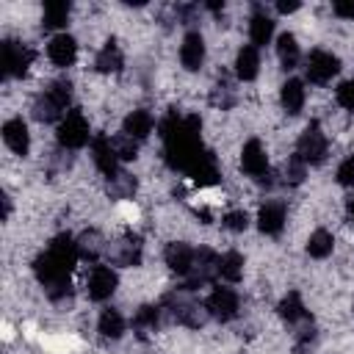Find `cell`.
<instances>
[{"label":"cell","mask_w":354,"mask_h":354,"mask_svg":"<svg viewBox=\"0 0 354 354\" xmlns=\"http://www.w3.org/2000/svg\"><path fill=\"white\" fill-rule=\"evenodd\" d=\"M80 260L77 254V241L72 235H58L50 241L44 254L36 260V277L47 288L53 299H64L69 293V271Z\"/></svg>","instance_id":"6da1fadb"},{"label":"cell","mask_w":354,"mask_h":354,"mask_svg":"<svg viewBox=\"0 0 354 354\" xmlns=\"http://www.w3.org/2000/svg\"><path fill=\"white\" fill-rule=\"evenodd\" d=\"M69 102H72V86H69V80H55V83H50V86L36 97V102H33V116H36L39 122H61V119L72 111Z\"/></svg>","instance_id":"7a4b0ae2"},{"label":"cell","mask_w":354,"mask_h":354,"mask_svg":"<svg viewBox=\"0 0 354 354\" xmlns=\"http://www.w3.org/2000/svg\"><path fill=\"white\" fill-rule=\"evenodd\" d=\"M55 136H58V144H61L64 149H80V147H86V144H88L91 130H88L86 116H83L77 108H72V111L58 122Z\"/></svg>","instance_id":"3957f363"},{"label":"cell","mask_w":354,"mask_h":354,"mask_svg":"<svg viewBox=\"0 0 354 354\" xmlns=\"http://www.w3.org/2000/svg\"><path fill=\"white\" fill-rule=\"evenodd\" d=\"M326 149H329L326 133L315 122H310L296 141V158H301L307 166H313V163H321L326 158Z\"/></svg>","instance_id":"277c9868"},{"label":"cell","mask_w":354,"mask_h":354,"mask_svg":"<svg viewBox=\"0 0 354 354\" xmlns=\"http://www.w3.org/2000/svg\"><path fill=\"white\" fill-rule=\"evenodd\" d=\"M205 310H207L210 318H216V321L224 324V321H232V318L238 315L241 299H238V293H235L232 288L216 285V288L207 293V299H205Z\"/></svg>","instance_id":"5b68a950"},{"label":"cell","mask_w":354,"mask_h":354,"mask_svg":"<svg viewBox=\"0 0 354 354\" xmlns=\"http://www.w3.org/2000/svg\"><path fill=\"white\" fill-rule=\"evenodd\" d=\"M337 72H340V58H337L335 53H329V50H313V53L307 55L304 75H307L310 83L324 86V83H329Z\"/></svg>","instance_id":"8992f818"},{"label":"cell","mask_w":354,"mask_h":354,"mask_svg":"<svg viewBox=\"0 0 354 354\" xmlns=\"http://www.w3.org/2000/svg\"><path fill=\"white\" fill-rule=\"evenodd\" d=\"M119 288V274L111 268V266H102V263H94V268L88 271V279H86V290L94 301H105L116 293Z\"/></svg>","instance_id":"52a82bcc"},{"label":"cell","mask_w":354,"mask_h":354,"mask_svg":"<svg viewBox=\"0 0 354 354\" xmlns=\"http://www.w3.org/2000/svg\"><path fill=\"white\" fill-rule=\"evenodd\" d=\"M33 64V53L22 41H3V69L11 77H22Z\"/></svg>","instance_id":"ba28073f"},{"label":"cell","mask_w":354,"mask_h":354,"mask_svg":"<svg viewBox=\"0 0 354 354\" xmlns=\"http://www.w3.org/2000/svg\"><path fill=\"white\" fill-rule=\"evenodd\" d=\"M91 160H94L97 171L105 174L108 180H113V177L122 171V169H119V155H116V149H113V144H111L108 136H97V138L91 141Z\"/></svg>","instance_id":"9c48e42d"},{"label":"cell","mask_w":354,"mask_h":354,"mask_svg":"<svg viewBox=\"0 0 354 354\" xmlns=\"http://www.w3.org/2000/svg\"><path fill=\"white\" fill-rule=\"evenodd\" d=\"M241 169L252 180L268 177V155H266V149H263V144L257 138H252V141L243 144V149H241Z\"/></svg>","instance_id":"30bf717a"},{"label":"cell","mask_w":354,"mask_h":354,"mask_svg":"<svg viewBox=\"0 0 354 354\" xmlns=\"http://www.w3.org/2000/svg\"><path fill=\"white\" fill-rule=\"evenodd\" d=\"M47 58H50V64L58 66V69L72 66L75 58H77V41H75V36H69L66 30H64V33H55V36L50 39V44H47Z\"/></svg>","instance_id":"8fae6325"},{"label":"cell","mask_w":354,"mask_h":354,"mask_svg":"<svg viewBox=\"0 0 354 354\" xmlns=\"http://www.w3.org/2000/svg\"><path fill=\"white\" fill-rule=\"evenodd\" d=\"M285 218H288V210H285V202L279 199H268L257 210V227L263 235H279L285 227Z\"/></svg>","instance_id":"7c38bea8"},{"label":"cell","mask_w":354,"mask_h":354,"mask_svg":"<svg viewBox=\"0 0 354 354\" xmlns=\"http://www.w3.org/2000/svg\"><path fill=\"white\" fill-rule=\"evenodd\" d=\"M3 141L14 155H28L30 149V133L22 116H11L3 122Z\"/></svg>","instance_id":"4fadbf2b"},{"label":"cell","mask_w":354,"mask_h":354,"mask_svg":"<svg viewBox=\"0 0 354 354\" xmlns=\"http://www.w3.org/2000/svg\"><path fill=\"white\" fill-rule=\"evenodd\" d=\"M180 64L188 72H196L205 64V39L199 30H188L180 41Z\"/></svg>","instance_id":"5bb4252c"},{"label":"cell","mask_w":354,"mask_h":354,"mask_svg":"<svg viewBox=\"0 0 354 354\" xmlns=\"http://www.w3.org/2000/svg\"><path fill=\"white\" fill-rule=\"evenodd\" d=\"M166 266L177 274V277H188L194 271V260H196V249L183 243V241H174L166 246Z\"/></svg>","instance_id":"9a60e30c"},{"label":"cell","mask_w":354,"mask_h":354,"mask_svg":"<svg viewBox=\"0 0 354 354\" xmlns=\"http://www.w3.org/2000/svg\"><path fill=\"white\" fill-rule=\"evenodd\" d=\"M108 252H111V260L119 263V266H138V260H141V241H138V235L127 232Z\"/></svg>","instance_id":"2e32d148"},{"label":"cell","mask_w":354,"mask_h":354,"mask_svg":"<svg viewBox=\"0 0 354 354\" xmlns=\"http://www.w3.org/2000/svg\"><path fill=\"white\" fill-rule=\"evenodd\" d=\"M152 127H155V119H152V113L144 111V108L130 111V113L124 116V122H122V133H127V136L136 138V141H144V138L152 133Z\"/></svg>","instance_id":"e0dca14e"},{"label":"cell","mask_w":354,"mask_h":354,"mask_svg":"<svg viewBox=\"0 0 354 354\" xmlns=\"http://www.w3.org/2000/svg\"><path fill=\"white\" fill-rule=\"evenodd\" d=\"M235 75L238 80H254L260 75V50L254 44H243L235 55Z\"/></svg>","instance_id":"ac0fdd59"},{"label":"cell","mask_w":354,"mask_h":354,"mask_svg":"<svg viewBox=\"0 0 354 354\" xmlns=\"http://www.w3.org/2000/svg\"><path fill=\"white\" fill-rule=\"evenodd\" d=\"M304 100H307V88H304V83H301L299 77H290V80L282 83V88H279V102H282V108H285L290 116L304 108Z\"/></svg>","instance_id":"d6986e66"},{"label":"cell","mask_w":354,"mask_h":354,"mask_svg":"<svg viewBox=\"0 0 354 354\" xmlns=\"http://www.w3.org/2000/svg\"><path fill=\"white\" fill-rule=\"evenodd\" d=\"M249 39H252V44L260 50V47H266L271 39H274V19L263 11V8H257L254 14H252V19H249Z\"/></svg>","instance_id":"ffe728a7"},{"label":"cell","mask_w":354,"mask_h":354,"mask_svg":"<svg viewBox=\"0 0 354 354\" xmlns=\"http://www.w3.org/2000/svg\"><path fill=\"white\" fill-rule=\"evenodd\" d=\"M158 326H160V307L144 304V307L136 310V315H133V332H136L138 337H149V335H155Z\"/></svg>","instance_id":"44dd1931"},{"label":"cell","mask_w":354,"mask_h":354,"mask_svg":"<svg viewBox=\"0 0 354 354\" xmlns=\"http://www.w3.org/2000/svg\"><path fill=\"white\" fill-rule=\"evenodd\" d=\"M277 58H279L282 69H288V72L299 66L301 53H299V41H296L293 33H279L277 36Z\"/></svg>","instance_id":"7402d4cb"},{"label":"cell","mask_w":354,"mask_h":354,"mask_svg":"<svg viewBox=\"0 0 354 354\" xmlns=\"http://www.w3.org/2000/svg\"><path fill=\"white\" fill-rule=\"evenodd\" d=\"M122 64H124V58H122V50L116 47V41H105V44L100 47L97 58H94V69H97V72H102V75L119 72V69H122Z\"/></svg>","instance_id":"603a6c76"},{"label":"cell","mask_w":354,"mask_h":354,"mask_svg":"<svg viewBox=\"0 0 354 354\" xmlns=\"http://www.w3.org/2000/svg\"><path fill=\"white\" fill-rule=\"evenodd\" d=\"M124 326H127V321H124V315H122L116 307H105V310L100 313L97 329H100V335H102V337L116 340V337H122V335H124Z\"/></svg>","instance_id":"cb8c5ba5"},{"label":"cell","mask_w":354,"mask_h":354,"mask_svg":"<svg viewBox=\"0 0 354 354\" xmlns=\"http://www.w3.org/2000/svg\"><path fill=\"white\" fill-rule=\"evenodd\" d=\"M102 252H108V246H105V241H102V235L97 230H88V232H83L77 238V254H80V260L97 263Z\"/></svg>","instance_id":"d4e9b609"},{"label":"cell","mask_w":354,"mask_h":354,"mask_svg":"<svg viewBox=\"0 0 354 354\" xmlns=\"http://www.w3.org/2000/svg\"><path fill=\"white\" fill-rule=\"evenodd\" d=\"M277 310H279V318L288 321V324H299V321L307 318L304 301H301V296H299L296 290H288V293L282 296V301L277 304Z\"/></svg>","instance_id":"484cf974"},{"label":"cell","mask_w":354,"mask_h":354,"mask_svg":"<svg viewBox=\"0 0 354 354\" xmlns=\"http://www.w3.org/2000/svg\"><path fill=\"white\" fill-rule=\"evenodd\" d=\"M218 277L224 282H230V285L241 282V277H243V254L241 252H224L218 257Z\"/></svg>","instance_id":"4316f807"},{"label":"cell","mask_w":354,"mask_h":354,"mask_svg":"<svg viewBox=\"0 0 354 354\" xmlns=\"http://www.w3.org/2000/svg\"><path fill=\"white\" fill-rule=\"evenodd\" d=\"M332 249H335V238H332L329 230H315V232H310V238H307V254H310V257L324 260V257L332 254Z\"/></svg>","instance_id":"83f0119b"},{"label":"cell","mask_w":354,"mask_h":354,"mask_svg":"<svg viewBox=\"0 0 354 354\" xmlns=\"http://www.w3.org/2000/svg\"><path fill=\"white\" fill-rule=\"evenodd\" d=\"M69 19V6L66 3H47L41 11V25L44 28H64Z\"/></svg>","instance_id":"f1b7e54d"},{"label":"cell","mask_w":354,"mask_h":354,"mask_svg":"<svg viewBox=\"0 0 354 354\" xmlns=\"http://www.w3.org/2000/svg\"><path fill=\"white\" fill-rule=\"evenodd\" d=\"M304 177H307V163H304L301 158L290 155L288 163H285V169H282V183H288V185H299Z\"/></svg>","instance_id":"f546056e"},{"label":"cell","mask_w":354,"mask_h":354,"mask_svg":"<svg viewBox=\"0 0 354 354\" xmlns=\"http://www.w3.org/2000/svg\"><path fill=\"white\" fill-rule=\"evenodd\" d=\"M111 144H113V149H116L119 160H133V158H136V152H138V141H136V138H130L127 133L113 136V138H111Z\"/></svg>","instance_id":"4dcf8cb0"},{"label":"cell","mask_w":354,"mask_h":354,"mask_svg":"<svg viewBox=\"0 0 354 354\" xmlns=\"http://www.w3.org/2000/svg\"><path fill=\"white\" fill-rule=\"evenodd\" d=\"M111 183V194L113 196H119V199H124V196H133V191H136V180L130 177V174H124V171H119L113 180H108Z\"/></svg>","instance_id":"1f68e13d"},{"label":"cell","mask_w":354,"mask_h":354,"mask_svg":"<svg viewBox=\"0 0 354 354\" xmlns=\"http://www.w3.org/2000/svg\"><path fill=\"white\" fill-rule=\"evenodd\" d=\"M221 224L232 232H243L249 227V216H246V210H230V213H224Z\"/></svg>","instance_id":"d6a6232c"},{"label":"cell","mask_w":354,"mask_h":354,"mask_svg":"<svg viewBox=\"0 0 354 354\" xmlns=\"http://www.w3.org/2000/svg\"><path fill=\"white\" fill-rule=\"evenodd\" d=\"M335 177H337V183H340V185L354 188V155H348V158H343V160H340V166H337Z\"/></svg>","instance_id":"836d02e7"},{"label":"cell","mask_w":354,"mask_h":354,"mask_svg":"<svg viewBox=\"0 0 354 354\" xmlns=\"http://www.w3.org/2000/svg\"><path fill=\"white\" fill-rule=\"evenodd\" d=\"M335 100H337L340 108L354 111V80H343V83L337 86V91H335Z\"/></svg>","instance_id":"e575fe53"},{"label":"cell","mask_w":354,"mask_h":354,"mask_svg":"<svg viewBox=\"0 0 354 354\" xmlns=\"http://www.w3.org/2000/svg\"><path fill=\"white\" fill-rule=\"evenodd\" d=\"M232 102H235L232 88H230L227 83H218V86L213 88V105H216V108H221V111H227Z\"/></svg>","instance_id":"d590c367"},{"label":"cell","mask_w":354,"mask_h":354,"mask_svg":"<svg viewBox=\"0 0 354 354\" xmlns=\"http://www.w3.org/2000/svg\"><path fill=\"white\" fill-rule=\"evenodd\" d=\"M332 14L340 17V19H354V0L351 3H343V0L332 3Z\"/></svg>","instance_id":"8d00e7d4"},{"label":"cell","mask_w":354,"mask_h":354,"mask_svg":"<svg viewBox=\"0 0 354 354\" xmlns=\"http://www.w3.org/2000/svg\"><path fill=\"white\" fill-rule=\"evenodd\" d=\"M277 11L279 14H293V11H299V3H277Z\"/></svg>","instance_id":"74e56055"},{"label":"cell","mask_w":354,"mask_h":354,"mask_svg":"<svg viewBox=\"0 0 354 354\" xmlns=\"http://www.w3.org/2000/svg\"><path fill=\"white\" fill-rule=\"evenodd\" d=\"M348 216H351V218H354V196H351V199H348Z\"/></svg>","instance_id":"f35d334b"}]
</instances>
